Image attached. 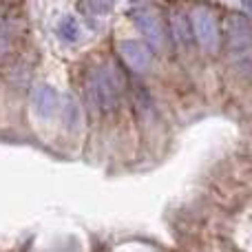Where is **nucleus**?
I'll use <instances>...</instances> for the list:
<instances>
[{"label":"nucleus","instance_id":"1","mask_svg":"<svg viewBox=\"0 0 252 252\" xmlns=\"http://www.w3.org/2000/svg\"><path fill=\"white\" fill-rule=\"evenodd\" d=\"M192 29H195L197 38L201 40V44H204L206 49H215V47H217V42H219L217 22H215V18L210 16L208 11L197 9V11L192 13Z\"/></svg>","mask_w":252,"mask_h":252},{"label":"nucleus","instance_id":"2","mask_svg":"<svg viewBox=\"0 0 252 252\" xmlns=\"http://www.w3.org/2000/svg\"><path fill=\"white\" fill-rule=\"evenodd\" d=\"M130 18H133L135 25L139 27V31L146 35L148 44H153L155 49H159L164 35H161V27H159V22H157V18L153 16V13H148V11H133L130 13Z\"/></svg>","mask_w":252,"mask_h":252},{"label":"nucleus","instance_id":"3","mask_svg":"<svg viewBox=\"0 0 252 252\" xmlns=\"http://www.w3.org/2000/svg\"><path fill=\"white\" fill-rule=\"evenodd\" d=\"M33 106L42 118H51L60 109V95L51 87H38L33 93Z\"/></svg>","mask_w":252,"mask_h":252},{"label":"nucleus","instance_id":"4","mask_svg":"<svg viewBox=\"0 0 252 252\" xmlns=\"http://www.w3.org/2000/svg\"><path fill=\"white\" fill-rule=\"evenodd\" d=\"M120 53H122V58L135 71H144L151 64V53L139 42H124L122 47H120Z\"/></svg>","mask_w":252,"mask_h":252},{"label":"nucleus","instance_id":"5","mask_svg":"<svg viewBox=\"0 0 252 252\" xmlns=\"http://www.w3.org/2000/svg\"><path fill=\"white\" fill-rule=\"evenodd\" d=\"M58 35H60V40H64V42H75L80 35L78 31V22L73 20V18H62L60 25H58Z\"/></svg>","mask_w":252,"mask_h":252}]
</instances>
